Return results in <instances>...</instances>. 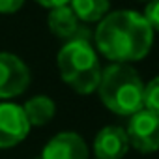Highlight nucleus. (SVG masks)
Instances as JSON below:
<instances>
[{"label": "nucleus", "mask_w": 159, "mask_h": 159, "mask_svg": "<svg viewBox=\"0 0 159 159\" xmlns=\"http://www.w3.org/2000/svg\"><path fill=\"white\" fill-rule=\"evenodd\" d=\"M30 84L28 66L11 52H0V99L21 96Z\"/></svg>", "instance_id": "39448f33"}, {"label": "nucleus", "mask_w": 159, "mask_h": 159, "mask_svg": "<svg viewBox=\"0 0 159 159\" xmlns=\"http://www.w3.org/2000/svg\"><path fill=\"white\" fill-rule=\"evenodd\" d=\"M101 103L118 116H133L144 109V83L129 64H111L98 84Z\"/></svg>", "instance_id": "f03ea898"}, {"label": "nucleus", "mask_w": 159, "mask_h": 159, "mask_svg": "<svg viewBox=\"0 0 159 159\" xmlns=\"http://www.w3.org/2000/svg\"><path fill=\"white\" fill-rule=\"evenodd\" d=\"M23 111H25V116H26L30 127L32 125L39 127L52 120V116L56 112V105L49 96H34L32 99H28L23 105Z\"/></svg>", "instance_id": "9d476101"}, {"label": "nucleus", "mask_w": 159, "mask_h": 159, "mask_svg": "<svg viewBox=\"0 0 159 159\" xmlns=\"http://www.w3.org/2000/svg\"><path fill=\"white\" fill-rule=\"evenodd\" d=\"M81 23H99L111 8L109 0H69L67 4Z\"/></svg>", "instance_id": "9b49d317"}, {"label": "nucleus", "mask_w": 159, "mask_h": 159, "mask_svg": "<svg viewBox=\"0 0 159 159\" xmlns=\"http://www.w3.org/2000/svg\"><path fill=\"white\" fill-rule=\"evenodd\" d=\"M129 148L127 133L120 125L103 127L94 140V153L98 159H124Z\"/></svg>", "instance_id": "1a4fd4ad"}, {"label": "nucleus", "mask_w": 159, "mask_h": 159, "mask_svg": "<svg viewBox=\"0 0 159 159\" xmlns=\"http://www.w3.org/2000/svg\"><path fill=\"white\" fill-rule=\"evenodd\" d=\"M62 81L77 94H92L101 81V64L88 39H73L62 45L56 56Z\"/></svg>", "instance_id": "7ed1b4c3"}, {"label": "nucleus", "mask_w": 159, "mask_h": 159, "mask_svg": "<svg viewBox=\"0 0 159 159\" xmlns=\"http://www.w3.org/2000/svg\"><path fill=\"white\" fill-rule=\"evenodd\" d=\"M142 17L146 19L152 30H159V0H148Z\"/></svg>", "instance_id": "ddd939ff"}, {"label": "nucleus", "mask_w": 159, "mask_h": 159, "mask_svg": "<svg viewBox=\"0 0 159 159\" xmlns=\"http://www.w3.org/2000/svg\"><path fill=\"white\" fill-rule=\"evenodd\" d=\"M25 0H0V13L4 15H10V13H15L23 8Z\"/></svg>", "instance_id": "4468645a"}, {"label": "nucleus", "mask_w": 159, "mask_h": 159, "mask_svg": "<svg viewBox=\"0 0 159 159\" xmlns=\"http://www.w3.org/2000/svg\"><path fill=\"white\" fill-rule=\"evenodd\" d=\"M47 25L56 38L64 39V43L73 39H88V30L84 28V23L77 19V15L69 6L51 10L47 17Z\"/></svg>", "instance_id": "6e6552de"}, {"label": "nucleus", "mask_w": 159, "mask_h": 159, "mask_svg": "<svg viewBox=\"0 0 159 159\" xmlns=\"http://www.w3.org/2000/svg\"><path fill=\"white\" fill-rule=\"evenodd\" d=\"M41 159H88V146L81 135L64 131L47 142Z\"/></svg>", "instance_id": "0eeeda50"}, {"label": "nucleus", "mask_w": 159, "mask_h": 159, "mask_svg": "<svg viewBox=\"0 0 159 159\" xmlns=\"http://www.w3.org/2000/svg\"><path fill=\"white\" fill-rule=\"evenodd\" d=\"M98 51L112 64L142 60L153 45V30L146 19L129 10L107 13L94 32Z\"/></svg>", "instance_id": "f257e3e1"}, {"label": "nucleus", "mask_w": 159, "mask_h": 159, "mask_svg": "<svg viewBox=\"0 0 159 159\" xmlns=\"http://www.w3.org/2000/svg\"><path fill=\"white\" fill-rule=\"evenodd\" d=\"M129 146L142 153H152L159 150V116L142 109L129 116L127 124Z\"/></svg>", "instance_id": "20e7f679"}, {"label": "nucleus", "mask_w": 159, "mask_h": 159, "mask_svg": "<svg viewBox=\"0 0 159 159\" xmlns=\"http://www.w3.org/2000/svg\"><path fill=\"white\" fill-rule=\"evenodd\" d=\"M36 2L43 8H49V10H54V8H62V6H67L69 0H36Z\"/></svg>", "instance_id": "2eb2a0df"}, {"label": "nucleus", "mask_w": 159, "mask_h": 159, "mask_svg": "<svg viewBox=\"0 0 159 159\" xmlns=\"http://www.w3.org/2000/svg\"><path fill=\"white\" fill-rule=\"evenodd\" d=\"M30 124L21 105L2 101L0 103V150L13 148L26 139Z\"/></svg>", "instance_id": "423d86ee"}, {"label": "nucleus", "mask_w": 159, "mask_h": 159, "mask_svg": "<svg viewBox=\"0 0 159 159\" xmlns=\"http://www.w3.org/2000/svg\"><path fill=\"white\" fill-rule=\"evenodd\" d=\"M144 109L159 116V75L144 84Z\"/></svg>", "instance_id": "f8f14e48"}]
</instances>
